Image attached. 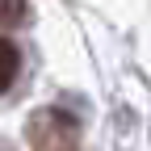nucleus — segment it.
Listing matches in <instances>:
<instances>
[{
    "label": "nucleus",
    "mask_w": 151,
    "mask_h": 151,
    "mask_svg": "<svg viewBox=\"0 0 151 151\" xmlns=\"http://www.w3.org/2000/svg\"><path fill=\"white\" fill-rule=\"evenodd\" d=\"M25 143L29 151H80V122L67 109H38L25 122Z\"/></svg>",
    "instance_id": "nucleus-1"
},
{
    "label": "nucleus",
    "mask_w": 151,
    "mask_h": 151,
    "mask_svg": "<svg viewBox=\"0 0 151 151\" xmlns=\"http://www.w3.org/2000/svg\"><path fill=\"white\" fill-rule=\"evenodd\" d=\"M17 71H21V50H17L9 38H0V92H9Z\"/></svg>",
    "instance_id": "nucleus-2"
},
{
    "label": "nucleus",
    "mask_w": 151,
    "mask_h": 151,
    "mask_svg": "<svg viewBox=\"0 0 151 151\" xmlns=\"http://www.w3.org/2000/svg\"><path fill=\"white\" fill-rule=\"evenodd\" d=\"M29 17V0H0V29H17Z\"/></svg>",
    "instance_id": "nucleus-3"
}]
</instances>
